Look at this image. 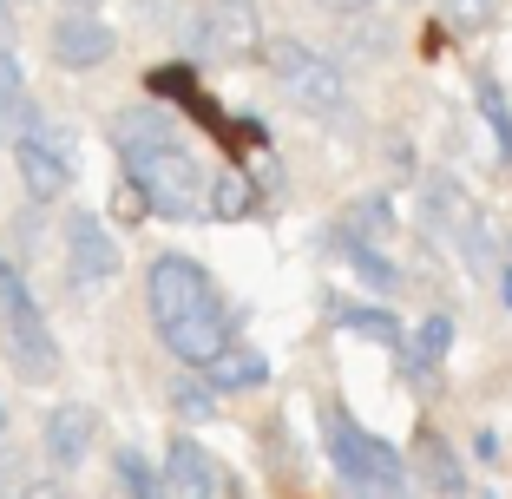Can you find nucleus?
<instances>
[{
	"mask_svg": "<svg viewBox=\"0 0 512 499\" xmlns=\"http://www.w3.org/2000/svg\"><path fill=\"white\" fill-rule=\"evenodd\" d=\"M112 145L125 158V178L145 191V204L171 224H191V217H211V171L204 158L171 132V112L158 106H125L112 119Z\"/></svg>",
	"mask_w": 512,
	"mask_h": 499,
	"instance_id": "nucleus-1",
	"label": "nucleus"
},
{
	"mask_svg": "<svg viewBox=\"0 0 512 499\" xmlns=\"http://www.w3.org/2000/svg\"><path fill=\"white\" fill-rule=\"evenodd\" d=\"M263 66H270V79L283 86L289 106H302L309 119H335V112H348L342 66H335L329 53H316L309 40H289V33L263 40Z\"/></svg>",
	"mask_w": 512,
	"mask_h": 499,
	"instance_id": "nucleus-2",
	"label": "nucleus"
},
{
	"mask_svg": "<svg viewBox=\"0 0 512 499\" xmlns=\"http://www.w3.org/2000/svg\"><path fill=\"white\" fill-rule=\"evenodd\" d=\"M322 454L335 460V473L348 486H362V493H401L407 486V460L381 434H368L348 408H322Z\"/></svg>",
	"mask_w": 512,
	"mask_h": 499,
	"instance_id": "nucleus-3",
	"label": "nucleus"
},
{
	"mask_svg": "<svg viewBox=\"0 0 512 499\" xmlns=\"http://www.w3.org/2000/svg\"><path fill=\"white\" fill-rule=\"evenodd\" d=\"M0 355H7L27 381L60 375V342H53L40 303H33V289L20 283V270L7 257H0Z\"/></svg>",
	"mask_w": 512,
	"mask_h": 499,
	"instance_id": "nucleus-4",
	"label": "nucleus"
},
{
	"mask_svg": "<svg viewBox=\"0 0 512 499\" xmlns=\"http://www.w3.org/2000/svg\"><path fill=\"white\" fill-rule=\"evenodd\" d=\"M145 309L151 322L191 316V309H217V283L197 257H151L145 270Z\"/></svg>",
	"mask_w": 512,
	"mask_h": 499,
	"instance_id": "nucleus-5",
	"label": "nucleus"
},
{
	"mask_svg": "<svg viewBox=\"0 0 512 499\" xmlns=\"http://www.w3.org/2000/svg\"><path fill=\"white\" fill-rule=\"evenodd\" d=\"M191 33L217 60H263V14H256V0H211Z\"/></svg>",
	"mask_w": 512,
	"mask_h": 499,
	"instance_id": "nucleus-6",
	"label": "nucleus"
},
{
	"mask_svg": "<svg viewBox=\"0 0 512 499\" xmlns=\"http://www.w3.org/2000/svg\"><path fill=\"white\" fill-rule=\"evenodd\" d=\"M66 270H73L79 289L119 283V237L106 230V217H92V211L66 217Z\"/></svg>",
	"mask_w": 512,
	"mask_h": 499,
	"instance_id": "nucleus-7",
	"label": "nucleus"
},
{
	"mask_svg": "<svg viewBox=\"0 0 512 499\" xmlns=\"http://www.w3.org/2000/svg\"><path fill=\"white\" fill-rule=\"evenodd\" d=\"M92 440H99V414H92L86 401H60V408H46V421H40V454H46V467H60V473L86 467V460H92Z\"/></svg>",
	"mask_w": 512,
	"mask_h": 499,
	"instance_id": "nucleus-8",
	"label": "nucleus"
},
{
	"mask_svg": "<svg viewBox=\"0 0 512 499\" xmlns=\"http://www.w3.org/2000/svg\"><path fill=\"white\" fill-rule=\"evenodd\" d=\"M112 46H119V33L106 27L99 14H60L53 20V60L66 66V73H99V66L112 60Z\"/></svg>",
	"mask_w": 512,
	"mask_h": 499,
	"instance_id": "nucleus-9",
	"label": "nucleus"
},
{
	"mask_svg": "<svg viewBox=\"0 0 512 499\" xmlns=\"http://www.w3.org/2000/svg\"><path fill=\"white\" fill-rule=\"evenodd\" d=\"M427 230H440L447 243H460L467 257L486 250V224H480V211H473V197L453 178H427Z\"/></svg>",
	"mask_w": 512,
	"mask_h": 499,
	"instance_id": "nucleus-10",
	"label": "nucleus"
},
{
	"mask_svg": "<svg viewBox=\"0 0 512 499\" xmlns=\"http://www.w3.org/2000/svg\"><path fill=\"white\" fill-rule=\"evenodd\" d=\"M14 171H20V184H27V197L33 204H53V197L73 184V145H53V138H20L14 145Z\"/></svg>",
	"mask_w": 512,
	"mask_h": 499,
	"instance_id": "nucleus-11",
	"label": "nucleus"
},
{
	"mask_svg": "<svg viewBox=\"0 0 512 499\" xmlns=\"http://www.w3.org/2000/svg\"><path fill=\"white\" fill-rule=\"evenodd\" d=\"M158 342H165L184 368H204V362L217 355V348L230 342V316H224V303H217V309H191V316L158 322Z\"/></svg>",
	"mask_w": 512,
	"mask_h": 499,
	"instance_id": "nucleus-12",
	"label": "nucleus"
},
{
	"mask_svg": "<svg viewBox=\"0 0 512 499\" xmlns=\"http://www.w3.org/2000/svg\"><path fill=\"white\" fill-rule=\"evenodd\" d=\"M165 486L171 493H184V499H217L224 493V467H217L197 440H165Z\"/></svg>",
	"mask_w": 512,
	"mask_h": 499,
	"instance_id": "nucleus-13",
	"label": "nucleus"
},
{
	"mask_svg": "<svg viewBox=\"0 0 512 499\" xmlns=\"http://www.w3.org/2000/svg\"><path fill=\"white\" fill-rule=\"evenodd\" d=\"M204 381H211L217 394H250V388L270 381V362H263L256 348H243V342H224L211 362H204Z\"/></svg>",
	"mask_w": 512,
	"mask_h": 499,
	"instance_id": "nucleus-14",
	"label": "nucleus"
},
{
	"mask_svg": "<svg viewBox=\"0 0 512 499\" xmlns=\"http://www.w3.org/2000/svg\"><path fill=\"white\" fill-rule=\"evenodd\" d=\"M414 467H421V480L434 486V493H467V467L447 454V440H440L434 427L414 434Z\"/></svg>",
	"mask_w": 512,
	"mask_h": 499,
	"instance_id": "nucleus-15",
	"label": "nucleus"
},
{
	"mask_svg": "<svg viewBox=\"0 0 512 499\" xmlns=\"http://www.w3.org/2000/svg\"><path fill=\"white\" fill-rule=\"evenodd\" d=\"M447 348H453V316H427L421 329L407 335V375H434L440 362H447Z\"/></svg>",
	"mask_w": 512,
	"mask_h": 499,
	"instance_id": "nucleus-16",
	"label": "nucleus"
},
{
	"mask_svg": "<svg viewBox=\"0 0 512 499\" xmlns=\"http://www.w3.org/2000/svg\"><path fill=\"white\" fill-rule=\"evenodd\" d=\"M335 250H342V257L368 276V289H381V296H388V289H401V270L381 257L375 243H362V230H348V224H342V230H335Z\"/></svg>",
	"mask_w": 512,
	"mask_h": 499,
	"instance_id": "nucleus-17",
	"label": "nucleus"
},
{
	"mask_svg": "<svg viewBox=\"0 0 512 499\" xmlns=\"http://www.w3.org/2000/svg\"><path fill=\"white\" fill-rule=\"evenodd\" d=\"M473 106H480V119L493 125L499 158L512 165V106H506V92H499V79H493V73H480V79H473Z\"/></svg>",
	"mask_w": 512,
	"mask_h": 499,
	"instance_id": "nucleus-18",
	"label": "nucleus"
},
{
	"mask_svg": "<svg viewBox=\"0 0 512 499\" xmlns=\"http://www.w3.org/2000/svg\"><path fill=\"white\" fill-rule=\"evenodd\" d=\"M112 473H119V486H125L132 499H158V493H171L165 473L151 467V460L138 454V447H112Z\"/></svg>",
	"mask_w": 512,
	"mask_h": 499,
	"instance_id": "nucleus-19",
	"label": "nucleus"
},
{
	"mask_svg": "<svg viewBox=\"0 0 512 499\" xmlns=\"http://www.w3.org/2000/svg\"><path fill=\"white\" fill-rule=\"evenodd\" d=\"M250 204H256L250 178H243V171H217V184H211V217L237 224V217H250Z\"/></svg>",
	"mask_w": 512,
	"mask_h": 499,
	"instance_id": "nucleus-20",
	"label": "nucleus"
},
{
	"mask_svg": "<svg viewBox=\"0 0 512 499\" xmlns=\"http://www.w3.org/2000/svg\"><path fill=\"white\" fill-rule=\"evenodd\" d=\"M171 408H178L184 421H204V414H217V388L204 381V368H191L184 381H171Z\"/></svg>",
	"mask_w": 512,
	"mask_h": 499,
	"instance_id": "nucleus-21",
	"label": "nucleus"
},
{
	"mask_svg": "<svg viewBox=\"0 0 512 499\" xmlns=\"http://www.w3.org/2000/svg\"><path fill=\"white\" fill-rule=\"evenodd\" d=\"M40 125H46V112L33 106L27 92H14V99L0 106V145H20V138H33Z\"/></svg>",
	"mask_w": 512,
	"mask_h": 499,
	"instance_id": "nucleus-22",
	"label": "nucleus"
},
{
	"mask_svg": "<svg viewBox=\"0 0 512 499\" xmlns=\"http://www.w3.org/2000/svg\"><path fill=\"white\" fill-rule=\"evenodd\" d=\"M335 322H342V329H355V335H375V342H388V348L407 342L401 322H394L388 309H335Z\"/></svg>",
	"mask_w": 512,
	"mask_h": 499,
	"instance_id": "nucleus-23",
	"label": "nucleus"
},
{
	"mask_svg": "<svg viewBox=\"0 0 512 499\" xmlns=\"http://www.w3.org/2000/svg\"><path fill=\"white\" fill-rule=\"evenodd\" d=\"M151 92H158V99H171V106H197L191 66H151Z\"/></svg>",
	"mask_w": 512,
	"mask_h": 499,
	"instance_id": "nucleus-24",
	"label": "nucleus"
},
{
	"mask_svg": "<svg viewBox=\"0 0 512 499\" xmlns=\"http://www.w3.org/2000/svg\"><path fill=\"white\" fill-rule=\"evenodd\" d=\"M440 14H447V20H453L460 33H480L486 20L499 14V0H440Z\"/></svg>",
	"mask_w": 512,
	"mask_h": 499,
	"instance_id": "nucleus-25",
	"label": "nucleus"
},
{
	"mask_svg": "<svg viewBox=\"0 0 512 499\" xmlns=\"http://www.w3.org/2000/svg\"><path fill=\"white\" fill-rule=\"evenodd\" d=\"M14 92H27V79H20V60H14V46H0V106H7Z\"/></svg>",
	"mask_w": 512,
	"mask_h": 499,
	"instance_id": "nucleus-26",
	"label": "nucleus"
},
{
	"mask_svg": "<svg viewBox=\"0 0 512 499\" xmlns=\"http://www.w3.org/2000/svg\"><path fill=\"white\" fill-rule=\"evenodd\" d=\"M316 7H329V14H362V7H375V0H316Z\"/></svg>",
	"mask_w": 512,
	"mask_h": 499,
	"instance_id": "nucleus-27",
	"label": "nucleus"
},
{
	"mask_svg": "<svg viewBox=\"0 0 512 499\" xmlns=\"http://www.w3.org/2000/svg\"><path fill=\"white\" fill-rule=\"evenodd\" d=\"M473 454H480V460H499V434H473Z\"/></svg>",
	"mask_w": 512,
	"mask_h": 499,
	"instance_id": "nucleus-28",
	"label": "nucleus"
},
{
	"mask_svg": "<svg viewBox=\"0 0 512 499\" xmlns=\"http://www.w3.org/2000/svg\"><path fill=\"white\" fill-rule=\"evenodd\" d=\"M14 40V0H0V46Z\"/></svg>",
	"mask_w": 512,
	"mask_h": 499,
	"instance_id": "nucleus-29",
	"label": "nucleus"
},
{
	"mask_svg": "<svg viewBox=\"0 0 512 499\" xmlns=\"http://www.w3.org/2000/svg\"><path fill=\"white\" fill-rule=\"evenodd\" d=\"M66 7H79V14H99V0H66Z\"/></svg>",
	"mask_w": 512,
	"mask_h": 499,
	"instance_id": "nucleus-30",
	"label": "nucleus"
},
{
	"mask_svg": "<svg viewBox=\"0 0 512 499\" xmlns=\"http://www.w3.org/2000/svg\"><path fill=\"white\" fill-rule=\"evenodd\" d=\"M499 283H506V309H512V270H506V276H499Z\"/></svg>",
	"mask_w": 512,
	"mask_h": 499,
	"instance_id": "nucleus-31",
	"label": "nucleus"
},
{
	"mask_svg": "<svg viewBox=\"0 0 512 499\" xmlns=\"http://www.w3.org/2000/svg\"><path fill=\"white\" fill-rule=\"evenodd\" d=\"M0 434H7V408H0Z\"/></svg>",
	"mask_w": 512,
	"mask_h": 499,
	"instance_id": "nucleus-32",
	"label": "nucleus"
}]
</instances>
